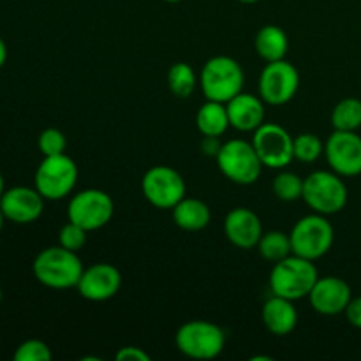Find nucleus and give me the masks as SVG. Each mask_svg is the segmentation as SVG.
Returning <instances> with one entry per match:
<instances>
[{
  "instance_id": "19",
  "label": "nucleus",
  "mask_w": 361,
  "mask_h": 361,
  "mask_svg": "<svg viewBox=\"0 0 361 361\" xmlns=\"http://www.w3.org/2000/svg\"><path fill=\"white\" fill-rule=\"evenodd\" d=\"M264 328L275 337H286L298 326V309L295 302L282 296L271 295L261 309Z\"/></svg>"
},
{
  "instance_id": "4",
  "label": "nucleus",
  "mask_w": 361,
  "mask_h": 361,
  "mask_svg": "<svg viewBox=\"0 0 361 361\" xmlns=\"http://www.w3.org/2000/svg\"><path fill=\"white\" fill-rule=\"evenodd\" d=\"M302 200L312 212L321 215H335L348 204L349 190L344 176L331 169H317L303 178Z\"/></svg>"
},
{
  "instance_id": "30",
  "label": "nucleus",
  "mask_w": 361,
  "mask_h": 361,
  "mask_svg": "<svg viewBox=\"0 0 361 361\" xmlns=\"http://www.w3.org/2000/svg\"><path fill=\"white\" fill-rule=\"evenodd\" d=\"M88 231L81 226L74 224V222H67L60 228L59 231V245L66 247V249L73 250V252H80L87 243Z\"/></svg>"
},
{
  "instance_id": "28",
  "label": "nucleus",
  "mask_w": 361,
  "mask_h": 361,
  "mask_svg": "<svg viewBox=\"0 0 361 361\" xmlns=\"http://www.w3.org/2000/svg\"><path fill=\"white\" fill-rule=\"evenodd\" d=\"M53 358V353L46 342L39 338H28L21 342L14 351V361H49Z\"/></svg>"
},
{
  "instance_id": "39",
  "label": "nucleus",
  "mask_w": 361,
  "mask_h": 361,
  "mask_svg": "<svg viewBox=\"0 0 361 361\" xmlns=\"http://www.w3.org/2000/svg\"><path fill=\"white\" fill-rule=\"evenodd\" d=\"M0 302H2V288H0Z\"/></svg>"
},
{
  "instance_id": "6",
  "label": "nucleus",
  "mask_w": 361,
  "mask_h": 361,
  "mask_svg": "<svg viewBox=\"0 0 361 361\" xmlns=\"http://www.w3.org/2000/svg\"><path fill=\"white\" fill-rule=\"evenodd\" d=\"M215 161L219 171L236 185L256 183L264 168L252 141L242 137L224 141Z\"/></svg>"
},
{
  "instance_id": "37",
  "label": "nucleus",
  "mask_w": 361,
  "mask_h": 361,
  "mask_svg": "<svg viewBox=\"0 0 361 361\" xmlns=\"http://www.w3.org/2000/svg\"><path fill=\"white\" fill-rule=\"evenodd\" d=\"M236 2H240V4H256V2H259V0H236Z\"/></svg>"
},
{
  "instance_id": "3",
  "label": "nucleus",
  "mask_w": 361,
  "mask_h": 361,
  "mask_svg": "<svg viewBox=\"0 0 361 361\" xmlns=\"http://www.w3.org/2000/svg\"><path fill=\"white\" fill-rule=\"evenodd\" d=\"M245 73L233 56L217 55L203 63L200 73V88L207 101L229 102L243 92Z\"/></svg>"
},
{
  "instance_id": "20",
  "label": "nucleus",
  "mask_w": 361,
  "mask_h": 361,
  "mask_svg": "<svg viewBox=\"0 0 361 361\" xmlns=\"http://www.w3.org/2000/svg\"><path fill=\"white\" fill-rule=\"evenodd\" d=\"M173 222L180 229L189 233L203 231L212 221V210L203 200L197 197H183L171 210Z\"/></svg>"
},
{
  "instance_id": "7",
  "label": "nucleus",
  "mask_w": 361,
  "mask_h": 361,
  "mask_svg": "<svg viewBox=\"0 0 361 361\" xmlns=\"http://www.w3.org/2000/svg\"><path fill=\"white\" fill-rule=\"evenodd\" d=\"M289 238H291L293 254L317 261L326 256L334 247L335 229L326 215L312 212L296 221L289 233Z\"/></svg>"
},
{
  "instance_id": "36",
  "label": "nucleus",
  "mask_w": 361,
  "mask_h": 361,
  "mask_svg": "<svg viewBox=\"0 0 361 361\" xmlns=\"http://www.w3.org/2000/svg\"><path fill=\"white\" fill-rule=\"evenodd\" d=\"M4 190H6V183H4V176H2V173H0V197H2Z\"/></svg>"
},
{
  "instance_id": "17",
  "label": "nucleus",
  "mask_w": 361,
  "mask_h": 361,
  "mask_svg": "<svg viewBox=\"0 0 361 361\" xmlns=\"http://www.w3.org/2000/svg\"><path fill=\"white\" fill-rule=\"evenodd\" d=\"M263 222L259 215L247 207H236L228 212L224 219V235L229 243L242 250L257 247V242L263 236Z\"/></svg>"
},
{
  "instance_id": "22",
  "label": "nucleus",
  "mask_w": 361,
  "mask_h": 361,
  "mask_svg": "<svg viewBox=\"0 0 361 361\" xmlns=\"http://www.w3.org/2000/svg\"><path fill=\"white\" fill-rule=\"evenodd\" d=\"M196 127L203 136L221 137L231 127L224 102L207 101L196 113Z\"/></svg>"
},
{
  "instance_id": "29",
  "label": "nucleus",
  "mask_w": 361,
  "mask_h": 361,
  "mask_svg": "<svg viewBox=\"0 0 361 361\" xmlns=\"http://www.w3.org/2000/svg\"><path fill=\"white\" fill-rule=\"evenodd\" d=\"M37 147H39V152H41L44 157H48V155L66 154L67 137L60 129L48 127V129H44L41 134H39Z\"/></svg>"
},
{
  "instance_id": "26",
  "label": "nucleus",
  "mask_w": 361,
  "mask_h": 361,
  "mask_svg": "<svg viewBox=\"0 0 361 361\" xmlns=\"http://www.w3.org/2000/svg\"><path fill=\"white\" fill-rule=\"evenodd\" d=\"M271 190H274L275 197L286 201V203L298 201L302 200L303 194V178L288 169H279L277 176L271 182Z\"/></svg>"
},
{
  "instance_id": "32",
  "label": "nucleus",
  "mask_w": 361,
  "mask_h": 361,
  "mask_svg": "<svg viewBox=\"0 0 361 361\" xmlns=\"http://www.w3.org/2000/svg\"><path fill=\"white\" fill-rule=\"evenodd\" d=\"M344 314L345 319H348V323L351 324V326L361 330V296H358V298H351L349 305L345 307Z\"/></svg>"
},
{
  "instance_id": "9",
  "label": "nucleus",
  "mask_w": 361,
  "mask_h": 361,
  "mask_svg": "<svg viewBox=\"0 0 361 361\" xmlns=\"http://www.w3.org/2000/svg\"><path fill=\"white\" fill-rule=\"evenodd\" d=\"M141 192L157 210H173L185 197L187 185L182 173L171 166L159 164L143 175Z\"/></svg>"
},
{
  "instance_id": "5",
  "label": "nucleus",
  "mask_w": 361,
  "mask_h": 361,
  "mask_svg": "<svg viewBox=\"0 0 361 361\" xmlns=\"http://www.w3.org/2000/svg\"><path fill=\"white\" fill-rule=\"evenodd\" d=\"M175 345L190 360H215L224 351L226 334L219 324L204 319H192L176 330Z\"/></svg>"
},
{
  "instance_id": "2",
  "label": "nucleus",
  "mask_w": 361,
  "mask_h": 361,
  "mask_svg": "<svg viewBox=\"0 0 361 361\" xmlns=\"http://www.w3.org/2000/svg\"><path fill=\"white\" fill-rule=\"evenodd\" d=\"M317 279H319V274L314 261L291 254L274 263L268 286H270L271 295L298 302L302 298H309Z\"/></svg>"
},
{
  "instance_id": "18",
  "label": "nucleus",
  "mask_w": 361,
  "mask_h": 361,
  "mask_svg": "<svg viewBox=\"0 0 361 361\" xmlns=\"http://www.w3.org/2000/svg\"><path fill=\"white\" fill-rule=\"evenodd\" d=\"M229 123L240 133H254L267 122V102L259 95L240 92L238 95L226 102Z\"/></svg>"
},
{
  "instance_id": "27",
  "label": "nucleus",
  "mask_w": 361,
  "mask_h": 361,
  "mask_svg": "<svg viewBox=\"0 0 361 361\" xmlns=\"http://www.w3.org/2000/svg\"><path fill=\"white\" fill-rule=\"evenodd\" d=\"M293 152H295V161L302 164H312L324 155V143L317 134L302 133L293 141Z\"/></svg>"
},
{
  "instance_id": "35",
  "label": "nucleus",
  "mask_w": 361,
  "mask_h": 361,
  "mask_svg": "<svg viewBox=\"0 0 361 361\" xmlns=\"http://www.w3.org/2000/svg\"><path fill=\"white\" fill-rule=\"evenodd\" d=\"M6 215H4V212H2V208H0V231H2L4 229V224H6Z\"/></svg>"
},
{
  "instance_id": "1",
  "label": "nucleus",
  "mask_w": 361,
  "mask_h": 361,
  "mask_svg": "<svg viewBox=\"0 0 361 361\" xmlns=\"http://www.w3.org/2000/svg\"><path fill=\"white\" fill-rule=\"evenodd\" d=\"M83 270V261L78 252H73L62 245L46 247L32 263L35 281L55 291L76 288Z\"/></svg>"
},
{
  "instance_id": "25",
  "label": "nucleus",
  "mask_w": 361,
  "mask_h": 361,
  "mask_svg": "<svg viewBox=\"0 0 361 361\" xmlns=\"http://www.w3.org/2000/svg\"><path fill=\"white\" fill-rule=\"evenodd\" d=\"M334 130H356L361 127V101L356 97H345L337 102L331 111Z\"/></svg>"
},
{
  "instance_id": "13",
  "label": "nucleus",
  "mask_w": 361,
  "mask_h": 361,
  "mask_svg": "<svg viewBox=\"0 0 361 361\" xmlns=\"http://www.w3.org/2000/svg\"><path fill=\"white\" fill-rule=\"evenodd\" d=\"M324 157L331 171L344 178L361 175V136L351 130H334L324 143Z\"/></svg>"
},
{
  "instance_id": "21",
  "label": "nucleus",
  "mask_w": 361,
  "mask_h": 361,
  "mask_svg": "<svg viewBox=\"0 0 361 361\" xmlns=\"http://www.w3.org/2000/svg\"><path fill=\"white\" fill-rule=\"evenodd\" d=\"M254 48H256L257 55L267 63L277 62V60L286 59V55H288V34L279 25H264L257 30L256 37H254Z\"/></svg>"
},
{
  "instance_id": "33",
  "label": "nucleus",
  "mask_w": 361,
  "mask_h": 361,
  "mask_svg": "<svg viewBox=\"0 0 361 361\" xmlns=\"http://www.w3.org/2000/svg\"><path fill=\"white\" fill-rule=\"evenodd\" d=\"M221 147L222 143L219 136H204L203 141H201V150H203V154L208 155V157H217Z\"/></svg>"
},
{
  "instance_id": "16",
  "label": "nucleus",
  "mask_w": 361,
  "mask_h": 361,
  "mask_svg": "<svg viewBox=\"0 0 361 361\" xmlns=\"http://www.w3.org/2000/svg\"><path fill=\"white\" fill-rule=\"evenodd\" d=\"M353 298V289L344 279L326 275L319 277L309 295L312 309L321 316H337L345 310Z\"/></svg>"
},
{
  "instance_id": "14",
  "label": "nucleus",
  "mask_w": 361,
  "mask_h": 361,
  "mask_svg": "<svg viewBox=\"0 0 361 361\" xmlns=\"http://www.w3.org/2000/svg\"><path fill=\"white\" fill-rule=\"evenodd\" d=\"M0 208L7 221L13 224H32L39 221L44 212V197L35 187L16 185L4 190Z\"/></svg>"
},
{
  "instance_id": "12",
  "label": "nucleus",
  "mask_w": 361,
  "mask_h": 361,
  "mask_svg": "<svg viewBox=\"0 0 361 361\" xmlns=\"http://www.w3.org/2000/svg\"><path fill=\"white\" fill-rule=\"evenodd\" d=\"M295 137L282 126L274 122H264L263 126L254 130L252 145L259 155L264 168L286 169L295 161L293 152Z\"/></svg>"
},
{
  "instance_id": "34",
  "label": "nucleus",
  "mask_w": 361,
  "mask_h": 361,
  "mask_svg": "<svg viewBox=\"0 0 361 361\" xmlns=\"http://www.w3.org/2000/svg\"><path fill=\"white\" fill-rule=\"evenodd\" d=\"M7 62V44L2 37H0V69L6 66Z\"/></svg>"
},
{
  "instance_id": "24",
  "label": "nucleus",
  "mask_w": 361,
  "mask_h": 361,
  "mask_svg": "<svg viewBox=\"0 0 361 361\" xmlns=\"http://www.w3.org/2000/svg\"><path fill=\"white\" fill-rule=\"evenodd\" d=\"M257 252L268 263H277V261L284 259V257L291 256L293 247H291V238H289V233L277 231V229H271V231L263 233V236L257 242Z\"/></svg>"
},
{
  "instance_id": "10",
  "label": "nucleus",
  "mask_w": 361,
  "mask_h": 361,
  "mask_svg": "<svg viewBox=\"0 0 361 361\" xmlns=\"http://www.w3.org/2000/svg\"><path fill=\"white\" fill-rule=\"evenodd\" d=\"M115 214V201L101 189H83L73 194L67 204V219L83 229L97 231L109 224Z\"/></svg>"
},
{
  "instance_id": "15",
  "label": "nucleus",
  "mask_w": 361,
  "mask_h": 361,
  "mask_svg": "<svg viewBox=\"0 0 361 361\" xmlns=\"http://www.w3.org/2000/svg\"><path fill=\"white\" fill-rule=\"evenodd\" d=\"M122 288V274L109 263H95L85 268L76 289L88 302H106L118 295Z\"/></svg>"
},
{
  "instance_id": "31",
  "label": "nucleus",
  "mask_w": 361,
  "mask_h": 361,
  "mask_svg": "<svg viewBox=\"0 0 361 361\" xmlns=\"http://www.w3.org/2000/svg\"><path fill=\"white\" fill-rule=\"evenodd\" d=\"M116 361H150V355L145 351L143 348H137V345H126V348H120L116 353Z\"/></svg>"
},
{
  "instance_id": "38",
  "label": "nucleus",
  "mask_w": 361,
  "mask_h": 361,
  "mask_svg": "<svg viewBox=\"0 0 361 361\" xmlns=\"http://www.w3.org/2000/svg\"><path fill=\"white\" fill-rule=\"evenodd\" d=\"M162 2H168V4H176V2H182V0H162Z\"/></svg>"
},
{
  "instance_id": "8",
  "label": "nucleus",
  "mask_w": 361,
  "mask_h": 361,
  "mask_svg": "<svg viewBox=\"0 0 361 361\" xmlns=\"http://www.w3.org/2000/svg\"><path fill=\"white\" fill-rule=\"evenodd\" d=\"M78 166L67 154L48 155L35 169L34 187L44 200L60 201L71 196L78 183Z\"/></svg>"
},
{
  "instance_id": "23",
  "label": "nucleus",
  "mask_w": 361,
  "mask_h": 361,
  "mask_svg": "<svg viewBox=\"0 0 361 361\" xmlns=\"http://www.w3.org/2000/svg\"><path fill=\"white\" fill-rule=\"evenodd\" d=\"M168 87L175 97L187 99L200 87V76L187 62H176L168 71Z\"/></svg>"
},
{
  "instance_id": "11",
  "label": "nucleus",
  "mask_w": 361,
  "mask_h": 361,
  "mask_svg": "<svg viewBox=\"0 0 361 361\" xmlns=\"http://www.w3.org/2000/svg\"><path fill=\"white\" fill-rule=\"evenodd\" d=\"M300 88V73L286 59L277 62H268L263 67L257 81V94L267 102V106L288 104Z\"/></svg>"
}]
</instances>
